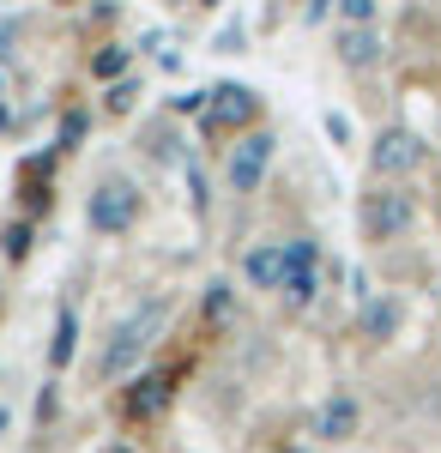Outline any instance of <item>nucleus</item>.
I'll list each match as a JSON object with an SVG mask.
<instances>
[{"mask_svg":"<svg viewBox=\"0 0 441 453\" xmlns=\"http://www.w3.org/2000/svg\"><path fill=\"white\" fill-rule=\"evenodd\" d=\"M164 320H170V303H145L139 314H128V320H121V326L109 333V345H103V363H97V369H103V381L128 375V369H134V357H139L145 345H151V333H158Z\"/></svg>","mask_w":441,"mask_h":453,"instance_id":"nucleus-1","label":"nucleus"},{"mask_svg":"<svg viewBox=\"0 0 441 453\" xmlns=\"http://www.w3.org/2000/svg\"><path fill=\"white\" fill-rule=\"evenodd\" d=\"M284 303L290 309H308L314 290H321V248L314 242H284Z\"/></svg>","mask_w":441,"mask_h":453,"instance_id":"nucleus-2","label":"nucleus"},{"mask_svg":"<svg viewBox=\"0 0 441 453\" xmlns=\"http://www.w3.org/2000/svg\"><path fill=\"white\" fill-rule=\"evenodd\" d=\"M139 211V194L128 188V181H109V188H97L91 194V206H85V218H91V230H103V236H115V230H128Z\"/></svg>","mask_w":441,"mask_h":453,"instance_id":"nucleus-3","label":"nucleus"},{"mask_svg":"<svg viewBox=\"0 0 441 453\" xmlns=\"http://www.w3.org/2000/svg\"><path fill=\"white\" fill-rule=\"evenodd\" d=\"M417 164H423V140L406 134V127H387V134L375 140V151H369V170L375 175H411Z\"/></svg>","mask_w":441,"mask_h":453,"instance_id":"nucleus-4","label":"nucleus"},{"mask_svg":"<svg viewBox=\"0 0 441 453\" xmlns=\"http://www.w3.org/2000/svg\"><path fill=\"white\" fill-rule=\"evenodd\" d=\"M363 224H369V236H406L411 224H417V206H411V194H375L369 206H363Z\"/></svg>","mask_w":441,"mask_h":453,"instance_id":"nucleus-5","label":"nucleus"},{"mask_svg":"<svg viewBox=\"0 0 441 453\" xmlns=\"http://www.w3.org/2000/svg\"><path fill=\"white\" fill-rule=\"evenodd\" d=\"M267 164H272V134L242 140L236 151H230V188H236V194H254V188H260V175H267Z\"/></svg>","mask_w":441,"mask_h":453,"instance_id":"nucleus-6","label":"nucleus"},{"mask_svg":"<svg viewBox=\"0 0 441 453\" xmlns=\"http://www.w3.org/2000/svg\"><path fill=\"white\" fill-rule=\"evenodd\" d=\"M314 435H327V441H344V435H357V399H351V393L327 399V405H321V418H314Z\"/></svg>","mask_w":441,"mask_h":453,"instance_id":"nucleus-7","label":"nucleus"},{"mask_svg":"<svg viewBox=\"0 0 441 453\" xmlns=\"http://www.w3.org/2000/svg\"><path fill=\"white\" fill-rule=\"evenodd\" d=\"M339 61H344V67H375V61H381V36H375L369 25L339 31Z\"/></svg>","mask_w":441,"mask_h":453,"instance_id":"nucleus-8","label":"nucleus"},{"mask_svg":"<svg viewBox=\"0 0 441 453\" xmlns=\"http://www.w3.org/2000/svg\"><path fill=\"white\" fill-rule=\"evenodd\" d=\"M218 104H212V121H224V127H236L254 115V91H242V85H224V91H212Z\"/></svg>","mask_w":441,"mask_h":453,"instance_id":"nucleus-9","label":"nucleus"},{"mask_svg":"<svg viewBox=\"0 0 441 453\" xmlns=\"http://www.w3.org/2000/svg\"><path fill=\"white\" fill-rule=\"evenodd\" d=\"M248 279L260 284V290H278V284H284V242L254 248V254H248Z\"/></svg>","mask_w":441,"mask_h":453,"instance_id":"nucleus-10","label":"nucleus"},{"mask_svg":"<svg viewBox=\"0 0 441 453\" xmlns=\"http://www.w3.org/2000/svg\"><path fill=\"white\" fill-rule=\"evenodd\" d=\"M363 333L369 339H393L399 333V296H375L369 309H363Z\"/></svg>","mask_w":441,"mask_h":453,"instance_id":"nucleus-11","label":"nucleus"},{"mask_svg":"<svg viewBox=\"0 0 441 453\" xmlns=\"http://www.w3.org/2000/svg\"><path fill=\"white\" fill-rule=\"evenodd\" d=\"M73 350H79V320H73V309H61V320H55V345H49V357H55V369H67Z\"/></svg>","mask_w":441,"mask_h":453,"instance_id":"nucleus-12","label":"nucleus"},{"mask_svg":"<svg viewBox=\"0 0 441 453\" xmlns=\"http://www.w3.org/2000/svg\"><path fill=\"white\" fill-rule=\"evenodd\" d=\"M164 399H170V387H164V381H139V387H134V399H128V411H134V418H151Z\"/></svg>","mask_w":441,"mask_h":453,"instance_id":"nucleus-13","label":"nucleus"},{"mask_svg":"<svg viewBox=\"0 0 441 453\" xmlns=\"http://www.w3.org/2000/svg\"><path fill=\"white\" fill-rule=\"evenodd\" d=\"M121 67H128V49H103L97 55V79H115Z\"/></svg>","mask_w":441,"mask_h":453,"instance_id":"nucleus-14","label":"nucleus"},{"mask_svg":"<svg viewBox=\"0 0 441 453\" xmlns=\"http://www.w3.org/2000/svg\"><path fill=\"white\" fill-rule=\"evenodd\" d=\"M339 12L351 19V25H369V19H375V0H339Z\"/></svg>","mask_w":441,"mask_h":453,"instance_id":"nucleus-15","label":"nucleus"},{"mask_svg":"<svg viewBox=\"0 0 441 453\" xmlns=\"http://www.w3.org/2000/svg\"><path fill=\"white\" fill-rule=\"evenodd\" d=\"M205 309H212V320H224V314H230V290H224V284H212V296H205Z\"/></svg>","mask_w":441,"mask_h":453,"instance_id":"nucleus-16","label":"nucleus"},{"mask_svg":"<svg viewBox=\"0 0 441 453\" xmlns=\"http://www.w3.org/2000/svg\"><path fill=\"white\" fill-rule=\"evenodd\" d=\"M25 248H31V230H25V224H12V230H6V254H12V260H19V254H25Z\"/></svg>","mask_w":441,"mask_h":453,"instance_id":"nucleus-17","label":"nucleus"},{"mask_svg":"<svg viewBox=\"0 0 441 453\" xmlns=\"http://www.w3.org/2000/svg\"><path fill=\"white\" fill-rule=\"evenodd\" d=\"M175 109H182V115H200V109H205V91H188V97H175Z\"/></svg>","mask_w":441,"mask_h":453,"instance_id":"nucleus-18","label":"nucleus"},{"mask_svg":"<svg viewBox=\"0 0 441 453\" xmlns=\"http://www.w3.org/2000/svg\"><path fill=\"white\" fill-rule=\"evenodd\" d=\"M284 453H297V448H284Z\"/></svg>","mask_w":441,"mask_h":453,"instance_id":"nucleus-19","label":"nucleus"},{"mask_svg":"<svg viewBox=\"0 0 441 453\" xmlns=\"http://www.w3.org/2000/svg\"><path fill=\"white\" fill-rule=\"evenodd\" d=\"M61 6H67V0H61Z\"/></svg>","mask_w":441,"mask_h":453,"instance_id":"nucleus-20","label":"nucleus"}]
</instances>
